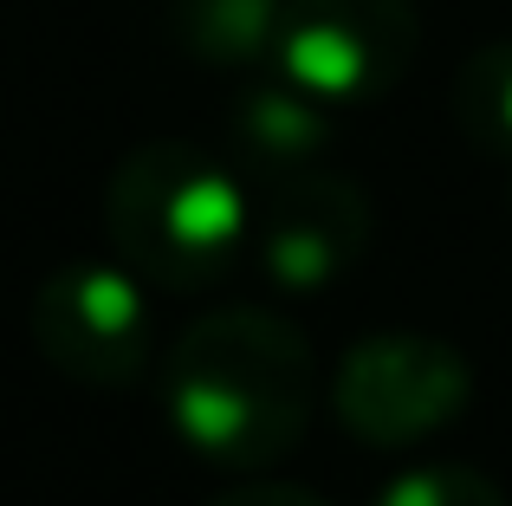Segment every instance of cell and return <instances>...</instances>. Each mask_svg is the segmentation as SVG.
I'll return each instance as SVG.
<instances>
[{
  "mask_svg": "<svg viewBox=\"0 0 512 506\" xmlns=\"http://www.w3.org/2000/svg\"><path fill=\"white\" fill-rule=\"evenodd\" d=\"M163 416L214 468H273L318 416L312 338L273 305H214L163 351Z\"/></svg>",
  "mask_w": 512,
  "mask_h": 506,
  "instance_id": "6da1fadb",
  "label": "cell"
},
{
  "mask_svg": "<svg viewBox=\"0 0 512 506\" xmlns=\"http://www.w3.org/2000/svg\"><path fill=\"white\" fill-rule=\"evenodd\" d=\"M286 0H182L175 33L195 59H221V65H247L260 52H273Z\"/></svg>",
  "mask_w": 512,
  "mask_h": 506,
  "instance_id": "ba28073f",
  "label": "cell"
},
{
  "mask_svg": "<svg viewBox=\"0 0 512 506\" xmlns=\"http://www.w3.org/2000/svg\"><path fill=\"white\" fill-rule=\"evenodd\" d=\"M474 403V364L435 331H363L331 370V409L363 448H415Z\"/></svg>",
  "mask_w": 512,
  "mask_h": 506,
  "instance_id": "3957f363",
  "label": "cell"
},
{
  "mask_svg": "<svg viewBox=\"0 0 512 506\" xmlns=\"http://www.w3.org/2000/svg\"><path fill=\"white\" fill-rule=\"evenodd\" d=\"M370 506H506L500 481L467 461H422V468L396 474Z\"/></svg>",
  "mask_w": 512,
  "mask_h": 506,
  "instance_id": "30bf717a",
  "label": "cell"
},
{
  "mask_svg": "<svg viewBox=\"0 0 512 506\" xmlns=\"http://www.w3.org/2000/svg\"><path fill=\"white\" fill-rule=\"evenodd\" d=\"M454 124L467 130V143L512 163V39L480 46L454 72Z\"/></svg>",
  "mask_w": 512,
  "mask_h": 506,
  "instance_id": "9c48e42d",
  "label": "cell"
},
{
  "mask_svg": "<svg viewBox=\"0 0 512 506\" xmlns=\"http://www.w3.org/2000/svg\"><path fill=\"white\" fill-rule=\"evenodd\" d=\"M33 344L59 377L85 390H130L156 357L150 286L124 260H72L39 279Z\"/></svg>",
  "mask_w": 512,
  "mask_h": 506,
  "instance_id": "277c9868",
  "label": "cell"
},
{
  "mask_svg": "<svg viewBox=\"0 0 512 506\" xmlns=\"http://www.w3.org/2000/svg\"><path fill=\"white\" fill-rule=\"evenodd\" d=\"M422 20L409 0H286L273 59L325 111L376 104L409 72Z\"/></svg>",
  "mask_w": 512,
  "mask_h": 506,
  "instance_id": "5b68a950",
  "label": "cell"
},
{
  "mask_svg": "<svg viewBox=\"0 0 512 506\" xmlns=\"http://www.w3.org/2000/svg\"><path fill=\"white\" fill-rule=\"evenodd\" d=\"M253 202L234 169L188 137H156L117 163L104 189L111 247L143 286L201 292L247 253Z\"/></svg>",
  "mask_w": 512,
  "mask_h": 506,
  "instance_id": "7a4b0ae2",
  "label": "cell"
},
{
  "mask_svg": "<svg viewBox=\"0 0 512 506\" xmlns=\"http://www.w3.org/2000/svg\"><path fill=\"white\" fill-rule=\"evenodd\" d=\"M208 506H331V500H318L312 487H292V481H247L234 494H214Z\"/></svg>",
  "mask_w": 512,
  "mask_h": 506,
  "instance_id": "8fae6325",
  "label": "cell"
},
{
  "mask_svg": "<svg viewBox=\"0 0 512 506\" xmlns=\"http://www.w3.org/2000/svg\"><path fill=\"white\" fill-rule=\"evenodd\" d=\"M227 137H234L240 163L273 182V176H292V169H312L325 137H331V124H325V104L286 78V85L247 91L234 104V117H227Z\"/></svg>",
  "mask_w": 512,
  "mask_h": 506,
  "instance_id": "52a82bcc",
  "label": "cell"
},
{
  "mask_svg": "<svg viewBox=\"0 0 512 506\" xmlns=\"http://www.w3.org/2000/svg\"><path fill=\"white\" fill-rule=\"evenodd\" d=\"M370 234V195L338 169L312 163L260 189L247 221V253L279 292H331L370 253Z\"/></svg>",
  "mask_w": 512,
  "mask_h": 506,
  "instance_id": "8992f818",
  "label": "cell"
}]
</instances>
